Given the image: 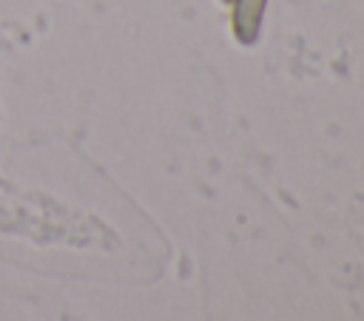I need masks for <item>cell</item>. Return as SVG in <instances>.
Wrapping results in <instances>:
<instances>
[{
    "label": "cell",
    "mask_w": 364,
    "mask_h": 321,
    "mask_svg": "<svg viewBox=\"0 0 364 321\" xmlns=\"http://www.w3.org/2000/svg\"><path fill=\"white\" fill-rule=\"evenodd\" d=\"M219 3H225V6H228V3H230V0H219Z\"/></svg>",
    "instance_id": "cell-2"
},
{
    "label": "cell",
    "mask_w": 364,
    "mask_h": 321,
    "mask_svg": "<svg viewBox=\"0 0 364 321\" xmlns=\"http://www.w3.org/2000/svg\"><path fill=\"white\" fill-rule=\"evenodd\" d=\"M267 3L270 0H230V31L236 37L239 45L250 48L259 43L262 34V23L267 14Z\"/></svg>",
    "instance_id": "cell-1"
}]
</instances>
